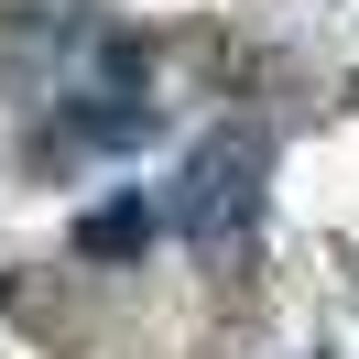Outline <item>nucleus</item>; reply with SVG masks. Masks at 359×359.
<instances>
[{
	"mask_svg": "<svg viewBox=\"0 0 359 359\" xmlns=\"http://www.w3.org/2000/svg\"><path fill=\"white\" fill-rule=\"evenodd\" d=\"M250 175H262V142H207L196 153V196H185V229H240L250 218Z\"/></svg>",
	"mask_w": 359,
	"mask_h": 359,
	"instance_id": "nucleus-1",
	"label": "nucleus"
},
{
	"mask_svg": "<svg viewBox=\"0 0 359 359\" xmlns=\"http://www.w3.org/2000/svg\"><path fill=\"white\" fill-rule=\"evenodd\" d=\"M153 229H163L153 207H142V196H120V207H98V218H76V250H88V262H131Z\"/></svg>",
	"mask_w": 359,
	"mask_h": 359,
	"instance_id": "nucleus-2",
	"label": "nucleus"
}]
</instances>
